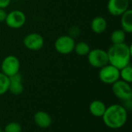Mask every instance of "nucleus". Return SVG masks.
Segmentation results:
<instances>
[{"label": "nucleus", "instance_id": "f257e3e1", "mask_svg": "<svg viewBox=\"0 0 132 132\" xmlns=\"http://www.w3.org/2000/svg\"><path fill=\"white\" fill-rule=\"evenodd\" d=\"M109 64L114 65L119 70L130 65L132 55L131 46L126 43L112 44L107 51Z\"/></svg>", "mask_w": 132, "mask_h": 132}, {"label": "nucleus", "instance_id": "f03ea898", "mask_svg": "<svg viewBox=\"0 0 132 132\" xmlns=\"http://www.w3.org/2000/svg\"><path fill=\"white\" fill-rule=\"evenodd\" d=\"M104 124L111 129L122 128L128 120V110L120 104H113L106 108L102 116Z\"/></svg>", "mask_w": 132, "mask_h": 132}, {"label": "nucleus", "instance_id": "7ed1b4c3", "mask_svg": "<svg viewBox=\"0 0 132 132\" xmlns=\"http://www.w3.org/2000/svg\"><path fill=\"white\" fill-rule=\"evenodd\" d=\"M98 77L101 82L108 85H112L120 79V70L108 63L100 68Z\"/></svg>", "mask_w": 132, "mask_h": 132}, {"label": "nucleus", "instance_id": "20e7f679", "mask_svg": "<svg viewBox=\"0 0 132 132\" xmlns=\"http://www.w3.org/2000/svg\"><path fill=\"white\" fill-rule=\"evenodd\" d=\"M87 56L89 64L96 68H101L109 63L107 51L101 48L90 50Z\"/></svg>", "mask_w": 132, "mask_h": 132}, {"label": "nucleus", "instance_id": "39448f33", "mask_svg": "<svg viewBox=\"0 0 132 132\" xmlns=\"http://www.w3.org/2000/svg\"><path fill=\"white\" fill-rule=\"evenodd\" d=\"M75 40L70 35L58 37L54 42V48L59 54H69L72 53L75 47Z\"/></svg>", "mask_w": 132, "mask_h": 132}, {"label": "nucleus", "instance_id": "423d86ee", "mask_svg": "<svg viewBox=\"0 0 132 132\" xmlns=\"http://www.w3.org/2000/svg\"><path fill=\"white\" fill-rule=\"evenodd\" d=\"M111 86L112 92L118 99L122 101L132 99V89L130 83L118 79Z\"/></svg>", "mask_w": 132, "mask_h": 132}, {"label": "nucleus", "instance_id": "0eeeda50", "mask_svg": "<svg viewBox=\"0 0 132 132\" xmlns=\"http://www.w3.org/2000/svg\"><path fill=\"white\" fill-rule=\"evenodd\" d=\"M19 59L15 55H8L2 61L1 71L8 77L14 75L19 72L20 69Z\"/></svg>", "mask_w": 132, "mask_h": 132}, {"label": "nucleus", "instance_id": "6e6552de", "mask_svg": "<svg viewBox=\"0 0 132 132\" xmlns=\"http://www.w3.org/2000/svg\"><path fill=\"white\" fill-rule=\"evenodd\" d=\"M26 22V14L19 9L12 10L7 13L6 19L5 20V24L12 29H19L22 27Z\"/></svg>", "mask_w": 132, "mask_h": 132}, {"label": "nucleus", "instance_id": "1a4fd4ad", "mask_svg": "<svg viewBox=\"0 0 132 132\" xmlns=\"http://www.w3.org/2000/svg\"><path fill=\"white\" fill-rule=\"evenodd\" d=\"M23 44L28 50L33 51H39L44 45V38L41 34L32 32L25 36L23 38Z\"/></svg>", "mask_w": 132, "mask_h": 132}, {"label": "nucleus", "instance_id": "9d476101", "mask_svg": "<svg viewBox=\"0 0 132 132\" xmlns=\"http://www.w3.org/2000/svg\"><path fill=\"white\" fill-rule=\"evenodd\" d=\"M129 0H108L107 7L111 15L119 16L129 9Z\"/></svg>", "mask_w": 132, "mask_h": 132}, {"label": "nucleus", "instance_id": "9b49d317", "mask_svg": "<svg viewBox=\"0 0 132 132\" xmlns=\"http://www.w3.org/2000/svg\"><path fill=\"white\" fill-rule=\"evenodd\" d=\"M24 86L22 84V77L19 73L9 77V91L13 95H20L22 93Z\"/></svg>", "mask_w": 132, "mask_h": 132}, {"label": "nucleus", "instance_id": "f8f14e48", "mask_svg": "<svg viewBox=\"0 0 132 132\" xmlns=\"http://www.w3.org/2000/svg\"><path fill=\"white\" fill-rule=\"evenodd\" d=\"M33 120L35 124L41 128H47L52 124V118L50 115L43 110L37 111L33 116Z\"/></svg>", "mask_w": 132, "mask_h": 132}, {"label": "nucleus", "instance_id": "ddd939ff", "mask_svg": "<svg viewBox=\"0 0 132 132\" xmlns=\"http://www.w3.org/2000/svg\"><path fill=\"white\" fill-rule=\"evenodd\" d=\"M108 27V22L106 19L103 16L94 17L90 23V28L92 31L97 34H101L104 33Z\"/></svg>", "mask_w": 132, "mask_h": 132}, {"label": "nucleus", "instance_id": "4468645a", "mask_svg": "<svg viewBox=\"0 0 132 132\" xmlns=\"http://www.w3.org/2000/svg\"><path fill=\"white\" fill-rule=\"evenodd\" d=\"M106 105L101 100H94L90 103L89 110L90 113L96 117H102L105 110H106Z\"/></svg>", "mask_w": 132, "mask_h": 132}, {"label": "nucleus", "instance_id": "2eb2a0df", "mask_svg": "<svg viewBox=\"0 0 132 132\" xmlns=\"http://www.w3.org/2000/svg\"><path fill=\"white\" fill-rule=\"evenodd\" d=\"M121 25L122 30L126 33H132V10L128 9L122 15H121Z\"/></svg>", "mask_w": 132, "mask_h": 132}, {"label": "nucleus", "instance_id": "dca6fc26", "mask_svg": "<svg viewBox=\"0 0 132 132\" xmlns=\"http://www.w3.org/2000/svg\"><path fill=\"white\" fill-rule=\"evenodd\" d=\"M126 38V33L122 29L114 30L111 34V41L112 44H118L125 43Z\"/></svg>", "mask_w": 132, "mask_h": 132}, {"label": "nucleus", "instance_id": "f3484780", "mask_svg": "<svg viewBox=\"0 0 132 132\" xmlns=\"http://www.w3.org/2000/svg\"><path fill=\"white\" fill-rule=\"evenodd\" d=\"M90 51V47L87 42L80 41L75 44L74 50L75 53L79 56H86Z\"/></svg>", "mask_w": 132, "mask_h": 132}, {"label": "nucleus", "instance_id": "a211bd4d", "mask_svg": "<svg viewBox=\"0 0 132 132\" xmlns=\"http://www.w3.org/2000/svg\"><path fill=\"white\" fill-rule=\"evenodd\" d=\"M120 79L131 84L132 82V67L130 65L120 69Z\"/></svg>", "mask_w": 132, "mask_h": 132}, {"label": "nucleus", "instance_id": "6ab92c4d", "mask_svg": "<svg viewBox=\"0 0 132 132\" xmlns=\"http://www.w3.org/2000/svg\"><path fill=\"white\" fill-rule=\"evenodd\" d=\"M9 77L0 72V96L5 94L9 91Z\"/></svg>", "mask_w": 132, "mask_h": 132}, {"label": "nucleus", "instance_id": "aec40b11", "mask_svg": "<svg viewBox=\"0 0 132 132\" xmlns=\"http://www.w3.org/2000/svg\"><path fill=\"white\" fill-rule=\"evenodd\" d=\"M22 126L18 122H10L4 128L5 132H22Z\"/></svg>", "mask_w": 132, "mask_h": 132}, {"label": "nucleus", "instance_id": "412c9836", "mask_svg": "<svg viewBox=\"0 0 132 132\" xmlns=\"http://www.w3.org/2000/svg\"><path fill=\"white\" fill-rule=\"evenodd\" d=\"M80 33V30L77 26H73L69 29V35L73 38L78 37Z\"/></svg>", "mask_w": 132, "mask_h": 132}, {"label": "nucleus", "instance_id": "4be33fe9", "mask_svg": "<svg viewBox=\"0 0 132 132\" xmlns=\"http://www.w3.org/2000/svg\"><path fill=\"white\" fill-rule=\"evenodd\" d=\"M6 11L5 10V9L0 8V23L5 22V19H6V16H7Z\"/></svg>", "mask_w": 132, "mask_h": 132}, {"label": "nucleus", "instance_id": "5701e85b", "mask_svg": "<svg viewBox=\"0 0 132 132\" xmlns=\"http://www.w3.org/2000/svg\"><path fill=\"white\" fill-rule=\"evenodd\" d=\"M124 102V105L123 107L127 110H131V109L132 108V99L131 100H128Z\"/></svg>", "mask_w": 132, "mask_h": 132}, {"label": "nucleus", "instance_id": "b1692460", "mask_svg": "<svg viewBox=\"0 0 132 132\" xmlns=\"http://www.w3.org/2000/svg\"><path fill=\"white\" fill-rule=\"evenodd\" d=\"M11 3V0H0V8L5 9Z\"/></svg>", "mask_w": 132, "mask_h": 132}, {"label": "nucleus", "instance_id": "393cba45", "mask_svg": "<svg viewBox=\"0 0 132 132\" xmlns=\"http://www.w3.org/2000/svg\"><path fill=\"white\" fill-rule=\"evenodd\" d=\"M0 132H5V131H1V130H0Z\"/></svg>", "mask_w": 132, "mask_h": 132}, {"label": "nucleus", "instance_id": "a878e982", "mask_svg": "<svg viewBox=\"0 0 132 132\" xmlns=\"http://www.w3.org/2000/svg\"><path fill=\"white\" fill-rule=\"evenodd\" d=\"M0 33H1V27H0Z\"/></svg>", "mask_w": 132, "mask_h": 132}, {"label": "nucleus", "instance_id": "bb28decb", "mask_svg": "<svg viewBox=\"0 0 132 132\" xmlns=\"http://www.w3.org/2000/svg\"><path fill=\"white\" fill-rule=\"evenodd\" d=\"M129 1H130V2H131V0H129Z\"/></svg>", "mask_w": 132, "mask_h": 132}]
</instances>
